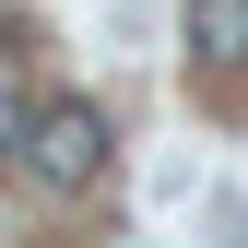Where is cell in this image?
<instances>
[{
  "instance_id": "cell-1",
  "label": "cell",
  "mask_w": 248,
  "mask_h": 248,
  "mask_svg": "<svg viewBox=\"0 0 248 248\" xmlns=\"http://www.w3.org/2000/svg\"><path fill=\"white\" fill-rule=\"evenodd\" d=\"M107 107L95 95H47L36 118H24V166H36V189H95L107 177Z\"/></svg>"
},
{
  "instance_id": "cell-2",
  "label": "cell",
  "mask_w": 248,
  "mask_h": 248,
  "mask_svg": "<svg viewBox=\"0 0 248 248\" xmlns=\"http://www.w3.org/2000/svg\"><path fill=\"white\" fill-rule=\"evenodd\" d=\"M189 59L201 71H236L248 59V0H189Z\"/></svg>"
},
{
  "instance_id": "cell-3",
  "label": "cell",
  "mask_w": 248,
  "mask_h": 248,
  "mask_svg": "<svg viewBox=\"0 0 248 248\" xmlns=\"http://www.w3.org/2000/svg\"><path fill=\"white\" fill-rule=\"evenodd\" d=\"M24 118H36V107H24L12 83H0V154H24Z\"/></svg>"
}]
</instances>
